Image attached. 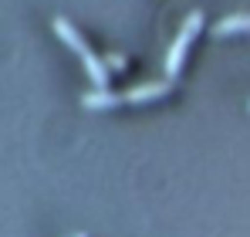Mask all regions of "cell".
I'll use <instances>...</instances> for the list:
<instances>
[{
    "label": "cell",
    "instance_id": "7",
    "mask_svg": "<svg viewBox=\"0 0 250 237\" xmlns=\"http://www.w3.org/2000/svg\"><path fill=\"white\" fill-rule=\"evenodd\" d=\"M78 237H84V234H78Z\"/></svg>",
    "mask_w": 250,
    "mask_h": 237
},
{
    "label": "cell",
    "instance_id": "4",
    "mask_svg": "<svg viewBox=\"0 0 250 237\" xmlns=\"http://www.w3.org/2000/svg\"><path fill=\"white\" fill-rule=\"evenodd\" d=\"M82 105L84 109H112V105H119V95L108 92V88H95V92L82 95Z\"/></svg>",
    "mask_w": 250,
    "mask_h": 237
},
{
    "label": "cell",
    "instance_id": "2",
    "mask_svg": "<svg viewBox=\"0 0 250 237\" xmlns=\"http://www.w3.org/2000/svg\"><path fill=\"white\" fill-rule=\"evenodd\" d=\"M200 27H203V14H200V10H193V14L186 17L183 31L176 34V41L169 44V51H166V75H169V78H172V75H179V68H183V61H186V51H189L193 38L200 34Z\"/></svg>",
    "mask_w": 250,
    "mask_h": 237
},
{
    "label": "cell",
    "instance_id": "1",
    "mask_svg": "<svg viewBox=\"0 0 250 237\" xmlns=\"http://www.w3.org/2000/svg\"><path fill=\"white\" fill-rule=\"evenodd\" d=\"M54 34H58V38L64 41V44H68V47H71V51H75V54L84 61L88 78L95 81V88H108V65H105V61H102V58H98L91 47H88V41H84L82 34L75 31V24H71V21L54 17Z\"/></svg>",
    "mask_w": 250,
    "mask_h": 237
},
{
    "label": "cell",
    "instance_id": "6",
    "mask_svg": "<svg viewBox=\"0 0 250 237\" xmlns=\"http://www.w3.org/2000/svg\"><path fill=\"white\" fill-rule=\"evenodd\" d=\"M105 65H108V68H125V58H122V54H108Z\"/></svg>",
    "mask_w": 250,
    "mask_h": 237
},
{
    "label": "cell",
    "instance_id": "5",
    "mask_svg": "<svg viewBox=\"0 0 250 237\" xmlns=\"http://www.w3.org/2000/svg\"><path fill=\"white\" fill-rule=\"evenodd\" d=\"M213 31H216V38H220V34H240V31H250V14H230V17H223Z\"/></svg>",
    "mask_w": 250,
    "mask_h": 237
},
{
    "label": "cell",
    "instance_id": "3",
    "mask_svg": "<svg viewBox=\"0 0 250 237\" xmlns=\"http://www.w3.org/2000/svg\"><path fill=\"white\" fill-rule=\"evenodd\" d=\"M169 88H172V81H152V85H135V88H128L122 98L125 102H132V105H139V102H152V98H159V95H166Z\"/></svg>",
    "mask_w": 250,
    "mask_h": 237
}]
</instances>
